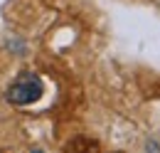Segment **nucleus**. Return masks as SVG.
<instances>
[{"label":"nucleus","mask_w":160,"mask_h":153,"mask_svg":"<svg viewBox=\"0 0 160 153\" xmlns=\"http://www.w3.org/2000/svg\"><path fill=\"white\" fill-rule=\"evenodd\" d=\"M42 92H44L42 79L37 74H32V72H25L22 76H18V79L8 87L5 99H8L10 104H15V106H27V104H35L42 96Z\"/></svg>","instance_id":"obj_1"},{"label":"nucleus","mask_w":160,"mask_h":153,"mask_svg":"<svg viewBox=\"0 0 160 153\" xmlns=\"http://www.w3.org/2000/svg\"><path fill=\"white\" fill-rule=\"evenodd\" d=\"M145 153H160V143L155 141V138L145 141Z\"/></svg>","instance_id":"obj_2"},{"label":"nucleus","mask_w":160,"mask_h":153,"mask_svg":"<svg viewBox=\"0 0 160 153\" xmlns=\"http://www.w3.org/2000/svg\"><path fill=\"white\" fill-rule=\"evenodd\" d=\"M30 153H44V151H42V148H32Z\"/></svg>","instance_id":"obj_3"}]
</instances>
